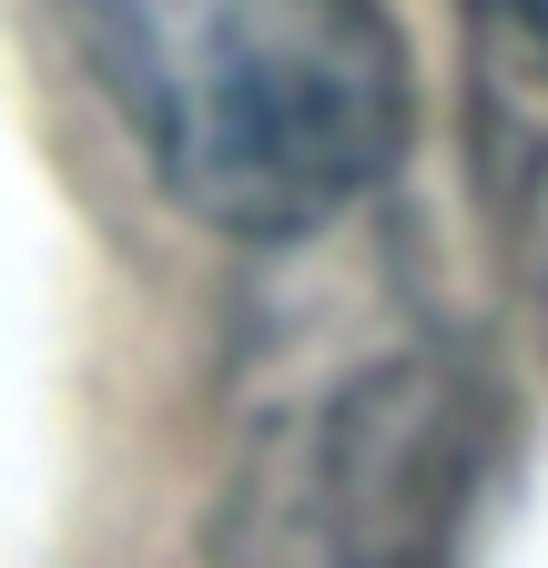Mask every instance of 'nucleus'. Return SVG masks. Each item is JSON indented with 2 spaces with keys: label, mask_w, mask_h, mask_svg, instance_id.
Listing matches in <instances>:
<instances>
[{
  "label": "nucleus",
  "mask_w": 548,
  "mask_h": 568,
  "mask_svg": "<svg viewBox=\"0 0 548 568\" xmlns=\"http://www.w3.org/2000/svg\"><path fill=\"white\" fill-rule=\"evenodd\" d=\"M467 142L498 254L548 325V0H467Z\"/></svg>",
  "instance_id": "nucleus-3"
},
{
  "label": "nucleus",
  "mask_w": 548,
  "mask_h": 568,
  "mask_svg": "<svg viewBox=\"0 0 548 568\" xmlns=\"http://www.w3.org/2000/svg\"><path fill=\"white\" fill-rule=\"evenodd\" d=\"M61 31L214 234L295 244L406 163L417 82L376 0H61Z\"/></svg>",
  "instance_id": "nucleus-1"
},
{
  "label": "nucleus",
  "mask_w": 548,
  "mask_h": 568,
  "mask_svg": "<svg viewBox=\"0 0 548 568\" xmlns=\"http://www.w3.org/2000/svg\"><path fill=\"white\" fill-rule=\"evenodd\" d=\"M498 406L457 355H376L244 447L214 568H457Z\"/></svg>",
  "instance_id": "nucleus-2"
}]
</instances>
